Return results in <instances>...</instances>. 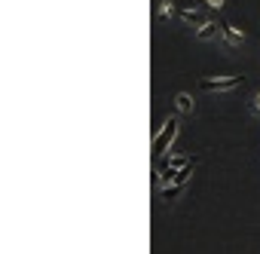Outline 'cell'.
Returning <instances> with one entry per match:
<instances>
[{
	"label": "cell",
	"instance_id": "1",
	"mask_svg": "<svg viewBox=\"0 0 260 254\" xmlns=\"http://www.w3.org/2000/svg\"><path fill=\"white\" fill-rule=\"evenodd\" d=\"M175 135H178V119L172 116V119H166V122H162V129H159V132H156V138H153V153H156V156H162V153H166V147L175 141Z\"/></svg>",
	"mask_w": 260,
	"mask_h": 254
},
{
	"label": "cell",
	"instance_id": "2",
	"mask_svg": "<svg viewBox=\"0 0 260 254\" xmlns=\"http://www.w3.org/2000/svg\"><path fill=\"white\" fill-rule=\"evenodd\" d=\"M242 86V77H217V80H202L199 89L202 92H233Z\"/></svg>",
	"mask_w": 260,
	"mask_h": 254
},
{
	"label": "cell",
	"instance_id": "3",
	"mask_svg": "<svg viewBox=\"0 0 260 254\" xmlns=\"http://www.w3.org/2000/svg\"><path fill=\"white\" fill-rule=\"evenodd\" d=\"M220 34V22H202V28L196 31V40H211Z\"/></svg>",
	"mask_w": 260,
	"mask_h": 254
},
{
	"label": "cell",
	"instance_id": "4",
	"mask_svg": "<svg viewBox=\"0 0 260 254\" xmlns=\"http://www.w3.org/2000/svg\"><path fill=\"white\" fill-rule=\"evenodd\" d=\"M220 34H223V37H226V43H233V46H239V43L245 40V34H242V31H236L230 22H220Z\"/></svg>",
	"mask_w": 260,
	"mask_h": 254
},
{
	"label": "cell",
	"instance_id": "5",
	"mask_svg": "<svg viewBox=\"0 0 260 254\" xmlns=\"http://www.w3.org/2000/svg\"><path fill=\"white\" fill-rule=\"evenodd\" d=\"M175 107H178L181 113H193V98H190L187 92H178V98H175Z\"/></svg>",
	"mask_w": 260,
	"mask_h": 254
},
{
	"label": "cell",
	"instance_id": "6",
	"mask_svg": "<svg viewBox=\"0 0 260 254\" xmlns=\"http://www.w3.org/2000/svg\"><path fill=\"white\" fill-rule=\"evenodd\" d=\"M181 187H184V184H166V187H162V199H166V202H172V199L181 193Z\"/></svg>",
	"mask_w": 260,
	"mask_h": 254
},
{
	"label": "cell",
	"instance_id": "7",
	"mask_svg": "<svg viewBox=\"0 0 260 254\" xmlns=\"http://www.w3.org/2000/svg\"><path fill=\"white\" fill-rule=\"evenodd\" d=\"M187 25H196V22H202V16H199V10H184V13H178Z\"/></svg>",
	"mask_w": 260,
	"mask_h": 254
},
{
	"label": "cell",
	"instance_id": "8",
	"mask_svg": "<svg viewBox=\"0 0 260 254\" xmlns=\"http://www.w3.org/2000/svg\"><path fill=\"white\" fill-rule=\"evenodd\" d=\"M159 13H162V16H178V10H175V7L169 4V0H166V4H162V7H159Z\"/></svg>",
	"mask_w": 260,
	"mask_h": 254
},
{
	"label": "cell",
	"instance_id": "9",
	"mask_svg": "<svg viewBox=\"0 0 260 254\" xmlns=\"http://www.w3.org/2000/svg\"><path fill=\"white\" fill-rule=\"evenodd\" d=\"M251 110H254V113H260V92L254 95V101H251Z\"/></svg>",
	"mask_w": 260,
	"mask_h": 254
},
{
	"label": "cell",
	"instance_id": "10",
	"mask_svg": "<svg viewBox=\"0 0 260 254\" xmlns=\"http://www.w3.org/2000/svg\"><path fill=\"white\" fill-rule=\"evenodd\" d=\"M205 4H208V7H214V10H220V7H223V0H205Z\"/></svg>",
	"mask_w": 260,
	"mask_h": 254
}]
</instances>
